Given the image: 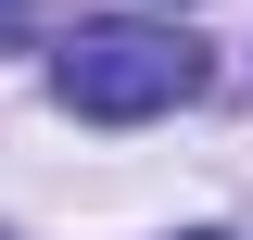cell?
<instances>
[{
	"mask_svg": "<svg viewBox=\"0 0 253 240\" xmlns=\"http://www.w3.org/2000/svg\"><path fill=\"white\" fill-rule=\"evenodd\" d=\"M51 89L89 126H139V114H177V101L203 89V51H190L177 26H76L63 63H51Z\"/></svg>",
	"mask_w": 253,
	"mask_h": 240,
	"instance_id": "1",
	"label": "cell"
}]
</instances>
